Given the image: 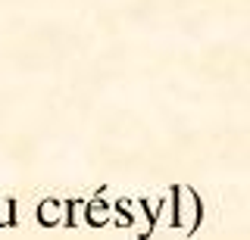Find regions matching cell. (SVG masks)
Segmentation results:
<instances>
[{"instance_id":"obj_4","label":"cell","mask_w":250,"mask_h":240,"mask_svg":"<svg viewBox=\"0 0 250 240\" xmlns=\"http://www.w3.org/2000/svg\"><path fill=\"white\" fill-rule=\"evenodd\" d=\"M16 222V200H0V228H13Z\"/></svg>"},{"instance_id":"obj_2","label":"cell","mask_w":250,"mask_h":240,"mask_svg":"<svg viewBox=\"0 0 250 240\" xmlns=\"http://www.w3.org/2000/svg\"><path fill=\"white\" fill-rule=\"evenodd\" d=\"M62 209H66L62 200H44V203H38V222L44 228H53V224L62 222Z\"/></svg>"},{"instance_id":"obj_1","label":"cell","mask_w":250,"mask_h":240,"mask_svg":"<svg viewBox=\"0 0 250 240\" xmlns=\"http://www.w3.org/2000/svg\"><path fill=\"white\" fill-rule=\"evenodd\" d=\"M172 224H178L182 231H194L203 219V206H200V197L194 187H188V184H175V190H172Z\"/></svg>"},{"instance_id":"obj_3","label":"cell","mask_w":250,"mask_h":240,"mask_svg":"<svg viewBox=\"0 0 250 240\" xmlns=\"http://www.w3.org/2000/svg\"><path fill=\"white\" fill-rule=\"evenodd\" d=\"M84 219H88L91 228H100V224H106L109 222V203L104 197H97V200H91V203H84Z\"/></svg>"}]
</instances>
